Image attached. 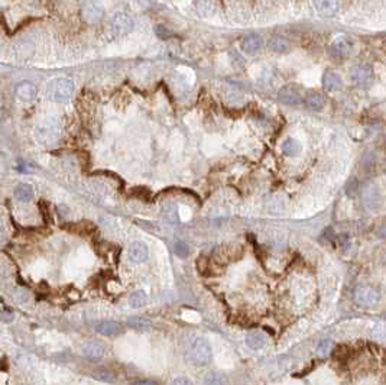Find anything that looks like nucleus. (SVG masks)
Here are the masks:
<instances>
[{
	"mask_svg": "<svg viewBox=\"0 0 386 385\" xmlns=\"http://www.w3.org/2000/svg\"><path fill=\"white\" fill-rule=\"evenodd\" d=\"M62 135V126L55 118L43 119L35 128V136L43 145H52Z\"/></svg>",
	"mask_w": 386,
	"mask_h": 385,
	"instance_id": "nucleus-1",
	"label": "nucleus"
},
{
	"mask_svg": "<svg viewBox=\"0 0 386 385\" xmlns=\"http://www.w3.org/2000/svg\"><path fill=\"white\" fill-rule=\"evenodd\" d=\"M211 356H213V352H211V346L208 344L207 339L195 338L190 344L188 359H190L191 364L197 365V366H204L211 360Z\"/></svg>",
	"mask_w": 386,
	"mask_h": 385,
	"instance_id": "nucleus-2",
	"label": "nucleus"
},
{
	"mask_svg": "<svg viewBox=\"0 0 386 385\" xmlns=\"http://www.w3.org/2000/svg\"><path fill=\"white\" fill-rule=\"evenodd\" d=\"M74 84L68 78H56L48 86V96L56 103H65L72 96Z\"/></svg>",
	"mask_w": 386,
	"mask_h": 385,
	"instance_id": "nucleus-3",
	"label": "nucleus"
},
{
	"mask_svg": "<svg viewBox=\"0 0 386 385\" xmlns=\"http://www.w3.org/2000/svg\"><path fill=\"white\" fill-rule=\"evenodd\" d=\"M133 19L126 14H116L111 16L110 22H109V29H110L111 35L114 36H124L127 34H130L133 30Z\"/></svg>",
	"mask_w": 386,
	"mask_h": 385,
	"instance_id": "nucleus-4",
	"label": "nucleus"
},
{
	"mask_svg": "<svg viewBox=\"0 0 386 385\" xmlns=\"http://www.w3.org/2000/svg\"><path fill=\"white\" fill-rule=\"evenodd\" d=\"M355 302L360 307H375L378 302H381V294L379 291L371 287V286H359L355 290Z\"/></svg>",
	"mask_w": 386,
	"mask_h": 385,
	"instance_id": "nucleus-5",
	"label": "nucleus"
},
{
	"mask_svg": "<svg viewBox=\"0 0 386 385\" xmlns=\"http://www.w3.org/2000/svg\"><path fill=\"white\" fill-rule=\"evenodd\" d=\"M362 198H363V204L368 207L369 210H379L384 204V197L382 192L379 190V187L373 182H369L363 187L362 190Z\"/></svg>",
	"mask_w": 386,
	"mask_h": 385,
	"instance_id": "nucleus-6",
	"label": "nucleus"
},
{
	"mask_svg": "<svg viewBox=\"0 0 386 385\" xmlns=\"http://www.w3.org/2000/svg\"><path fill=\"white\" fill-rule=\"evenodd\" d=\"M350 77L360 87H369L373 82L375 74H373V68L369 64H359L352 70Z\"/></svg>",
	"mask_w": 386,
	"mask_h": 385,
	"instance_id": "nucleus-7",
	"label": "nucleus"
},
{
	"mask_svg": "<svg viewBox=\"0 0 386 385\" xmlns=\"http://www.w3.org/2000/svg\"><path fill=\"white\" fill-rule=\"evenodd\" d=\"M353 44L346 36H339L336 38L330 45V54L336 58H347L352 54Z\"/></svg>",
	"mask_w": 386,
	"mask_h": 385,
	"instance_id": "nucleus-8",
	"label": "nucleus"
},
{
	"mask_svg": "<svg viewBox=\"0 0 386 385\" xmlns=\"http://www.w3.org/2000/svg\"><path fill=\"white\" fill-rule=\"evenodd\" d=\"M278 97H279V100H281L284 104H287V106H298V104L303 103V96H301V93H300L295 87H292V86L282 87V88L279 90Z\"/></svg>",
	"mask_w": 386,
	"mask_h": 385,
	"instance_id": "nucleus-9",
	"label": "nucleus"
},
{
	"mask_svg": "<svg viewBox=\"0 0 386 385\" xmlns=\"http://www.w3.org/2000/svg\"><path fill=\"white\" fill-rule=\"evenodd\" d=\"M317 14L323 18H333L339 10V0H313Z\"/></svg>",
	"mask_w": 386,
	"mask_h": 385,
	"instance_id": "nucleus-10",
	"label": "nucleus"
},
{
	"mask_svg": "<svg viewBox=\"0 0 386 385\" xmlns=\"http://www.w3.org/2000/svg\"><path fill=\"white\" fill-rule=\"evenodd\" d=\"M129 258L130 261L135 264H142L148 260V246L140 242V240H135L130 244L129 246Z\"/></svg>",
	"mask_w": 386,
	"mask_h": 385,
	"instance_id": "nucleus-11",
	"label": "nucleus"
},
{
	"mask_svg": "<svg viewBox=\"0 0 386 385\" xmlns=\"http://www.w3.org/2000/svg\"><path fill=\"white\" fill-rule=\"evenodd\" d=\"M243 52L246 54H256L258 51H261V48L263 46V40L261 35H256V34H250V35H246L243 40H242V44H240Z\"/></svg>",
	"mask_w": 386,
	"mask_h": 385,
	"instance_id": "nucleus-12",
	"label": "nucleus"
},
{
	"mask_svg": "<svg viewBox=\"0 0 386 385\" xmlns=\"http://www.w3.org/2000/svg\"><path fill=\"white\" fill-rule=\"evenodd\" d=\"M323 86L327 92H339L343 87V80L337 72L327 71L323 77Z\"/></svg>",
	"mask_w": 386,
	"mask_h": 385,
	"instance_id": "nucleus-13",
	"label": "nucleus"
},
{
	"mask_svg": "<svg viewBox=\"0 0 386 385\" xmlns=\"http://www.w3.org/2000/svg\"><path fill=\"white\" fill-rule=\"evenodd\" d=\"M265 344H266V336H265L263 332L252 330V332H249L248 334H246V344L250 349H253V350L262 349Z\"/></svg>",
	"mask_w": 386,
	"mask_h": 385,
	"instance_id": "nucleus-14",
	"label": "nucleus"
},
{
	"mask_svg": "<svg viewBox=\"0 0 386 385\" xmlns=\"http://www.w3.org/2000/svg\"><path fill=\"white\" fill-rule=\"evenodd\" d=\"M81 352L85 358L88 359H100L104 356V346L97 342H88V344H83Z\"/></svg>",
	"mask_w": 386,
	"mask_h": 385,
	"instance_id": "nucleus-15",
	"label": "nucleus"
},
{
	"mask_svg": "<svg viewBox=\"0 0 386 385\" xmlns=\"http://www.w3.org/2000/svg\"><path fill=\"white\" fill-rule=\"evenodd\" d=\"M16 96L23 102H30L36 97V87L30 82H20L16 87Z\"/></svg>",
	"mask_w": 386,
	"mask_h": 385,
	"instance_id": "nucleus-16",
	"label": "nucleus"
},
{
	"mask_svg": "<svg viewBox=\"0 0 386 385\" xmlns=\"http://www.w3.org/2000/svg\"><path fill=\"white\" fill-rule=\"evenodd\" d=\"M96 332L104 336H116L122 332V326L114 322H100L96 324Z\"/></svg>",
	"mask_w": 386,
	"mask_h": 385,
	"instance_id": "nucleus-17",
	"label": "nucleus"
},
{
	"mask_svg": "<svg viewBox=\"0 0 386 385\" xmlns=\"http://www.w3.org/2000/svg\"><path fill=\"white\" fill-rule=\"evenodd\" d=\"M281 150H282V154H285L287 156H297L301 152L303 146H301V144L298 140H295L292 138H288V139H285L282 142Z\"/></svg>",
	"mask_w": 386,
	"mask_h": 385,
	"instance_id": "nucleus-18",
	"label": "nucleus"
},
{
	"mask_svg": "<svg viewBox=\"0 0 386 385\" xmlns=\"http://www.w3.org/2000/svg\"><path fill=\"white\" fill-rule=\"evenodd\" d=\"M103 18V8L98 3H90L85 8V19L91 24L98 22Z\"/></svg>",
	"mask_w": 386,
	"mask_h": 385,
	"instance_id": "nucleus-19",
	"label": "nucleus"
},
{
	"mask_svg": "<svg viewBox=\"0 0 386 385\" xmlns=\"http://www.w3.org/2000/svg\"><path fill=\"white\" fill-rule=\"evenodd\" d=\"M14 196L19 202H30L33 198V188L29 184H19L14 190Z\"/></svg>",
	"mask_w": 386,
	"mask_h": 385,
	"instance_id": "nucleus-20",
	"label": "nucleus"
},
{
	"mask_svg": "<svg viewBox=\"0 0 386 385\" xmlns=\"http://www.w3.org/2000/svg\"><path fill=\"white\" fill-rule=\"evenodd\" d=\"M305 103L310 109L313 110H321L324 106H326V100L324 97L318 93H308L307 97H305Z\"/></svg>",
	"mask_w": 386,
	"mask_h": 385,
	"instance_id": "nucleus-21",
	"label": "nucleus"
},
{
	"mask_svg": "<svg viewBox=\"0 0 386 385\" xmlns=\"http://www.w3.org/2000/svg\"><path fill=\"white\" fill-rule=\"evenodd\" d=\"M290 42L287 41L285 38H281V36H275L269 41V48L272 51H275L278 54H284V52H288L290 51Z\"/></svg>",
	"mask_w": 386,
	"mask_h": 385,
	"instance_id": "nucleus-22",
	"label": "nucleus"
},
{
	"mask_svg": "<svg viewBox=\"0 0 386 385\" xmlns=\"http://www.w3.org/2000/svg\"><path fill=\"white\" fill-rule=\"evenodd\" d=\"M148 302V296L145 291L139 290V291H135L133 294H130L129 297V304L133 307V308H139V307H143Z\"/></svg>",
	"mask_w": 386,
	"mask_h": 385,
	"instance_id": "nucleus-23",
	"label": "nucleus"
},
{
	"mask_svg": "<svg viewBox=\"0 0 386 385\" xmlns=\"http://www.w3.org/2000/svg\"><path fill=\"white\" fill-rule=\"evenodd\" d=\"M127 324H129V326H132L133 329H138V330L151 329V323H149L148 320L142 318V317H133V318L127 320Z\"/></svg>",
	"mask_w": 386,
	"mask_h": 385,
	"instance_id": "nucleus-24",
	"label": "nucleus"
},
{
	"mask_svg": "<svg viewBox=\"0 0 386 385\" xmlns=\"http://www.w3.org/2000/svg\"><path fill=\"white\" fill-rule=\"evenodd\" d=\"M174 252H175V255H178L179 258H187L190 255V248L185 242L178 240V242L174 244Z\"/></svg>",
	"mask_w": 386,
	"mask_h": 385,
	"instance_id": "nucleus-25",
	"label": "nucleus"
},
{
	"mask_svg": "<svg viewBox=\"0 0 386 385\" xmlns=\"http://www.w3.org/2000/svg\"><path fill=\"white\" fill-rule=\"evenodd\" d=\"M331 348H333V342L329 340V339H324V340H321L317 346V352L321 355V356H327L329 354H330Z\"/></svg>",
	"mask_w": 386,
	"mask_h": 385,
	"instance_id": "nucleus-26",
	"label": "nucleus"
},
{
	"mask_svg": "<svg viewBox=\"0 0 386 385\" xmlns=\"http://www.w3.org/2000/svg\"><path fill=\"white\" fill-rule=\"evenodd\" d=\"M164 216L166 219L169 220L171 223H177L178 222V213H177V208L174 206H166L164 208Z\"/></svg>",
	"mask_w": 386,
	"mask_h": 385,
	"instance_id": "nucleus-27",
	"label": "nucleus"
},
{
	"mask_svg": "<svg viewBox=\"0 0 386 385\" xmlns=\"http://www.w3.org/2000/svg\"><path fill=\"white\" fill-rule=\"evenodd\" d=\"M216 376H217V374H210L206 381H207L208 384H219V382H224V380H217Z\"/></svg>",
	"mask_w": 386,
	"mask_h": 385,
	"instance_id": "nucleus-28",
	"label": "nucleus"
},
{
	"mask_svg": "<svg viewBox=\"0 0 386 385\" xmlns=\"http://www.w3.org/2000/svg\"><path fill=\"white\" fill-rule=\"evenodd\" d=\"M172 384L177 385V384H191V381L190 380H187V378H175L174 381H172Z\"/></svg>",
	"mask_w": 386,
	"mask_h": 385,
	"instance_id": "nucleus-29",
	"label": "nucleus"
},
{
	"mask_svg": "<svg viewBox=\"0 0 386 385\" xmlns=\"http://www.w3.org/2000/svg\"><path fill=\"white\" fill-rule=\"evenodd\" d=\"M378 234L381 236V238H386V224H384L381 229H379V232H378Z\"/></svg>",
	"mask_w": 386,
	"mask_h": 385,
	"instance_id": "nucleus-30",
	"label": "nucleus"
},
{
	"mask_svg": "<svg viewBox=\"0 0 386 385\" xmlns=\"http://www.w3.org/2000/svg\"><path fill=\"white\" fill-rule=\"evenodd\" d=\"M3 238H4V228H3V223L0 222V242L3 240Z\"/></svg>",
	"mask_w": 386,
	"mask_h": 385,
	"instance_id": "nucleus-31",
	"label": "nucleus"
},
{
	"mask_svg": "<svg viewBox=\"0 0 386 385\" xmlns=\"http://www.w3.org/2000/svg\"><path fill=\"white\" fill-rule=\"evenodd\" d=\"M135 384H139V385H140V384H148V385H149V384H156V382H155V381H136Z\"/></svg>",
	"mask_w": 386,
	"mask_h": 385,
	"instance_id": "nucleus-32",
	"label": "nucleus"
},
{
	"mask_svg": "<svg viewBox=\"0 0 386 385\" xmlns=\"http://www.w3.org/2000/svg\"><path fill=\"white\" fill-rule=\"evenodd\" d=\"M1 116H3V112H1V108H0V119H1Z\"/></svg>",
	"mask_w": 386,
	"mask_h": 385,
	"instance_id": "nucleus-33",
	"label": "nucleus"
}]
</instances>
